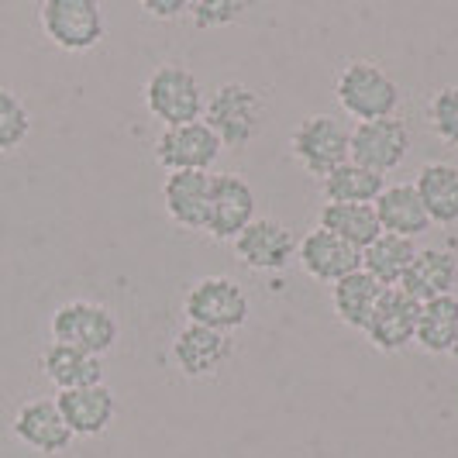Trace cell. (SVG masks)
Masks as SVG:
<instances>
[{
    "label": "cell",
    "mask_w": 458,
    "mask_h": 458,
    "mask_svg": "<svg viewBox=\"0 0 458 458\" xmlns=\"http://www.w3.org/2000/svg\"><path fill=\"white\" fill-rule=\"evenodd\" d=\"M335 97L348 114L362 121H383V117H396L400 107V87L390 72L369 59H355L338 72L335 83Z\"/></svg>",
    "instance_id": "obj_1"
},
{
    "label": "cell",
    "mask_w": 458,
    "mask_h": 458,
    "mask_svg": "<svg viewBox=\"0 0 458 458\" xmlns=\"http://www.w3.org/2000/svg\"><path fill=\"white\" fill-rule=\"evenodd\" d=\"M266 121V107L259 93L249 90L245 83H225L210 93L204 107V124L217 135L221 148H245Z\"/></svg>",
    "instance_id": "obj_2"
},
{
    "label": "cell",
    "mask_w": 458,
    "mask_h": 458,
    "mask_svg": "<svg viewBox=\"0 0 458 458\" xmlns=\"http://www.w3.org/2000/svg\"><path fill=\"white\" fill-rule=\"evenodd\" d=\"M145 104L165 128H180L204 121L207 97L200 90V80L190 69L180 63H162L145 83Z\"/></svg>",
    "instance_id": "obj_3"
},
{
    "label": "cell",
    "mask_w": 458,
    "mask_h": 458,
    "mask_svg": "<svg viewBox=\"0 0 458 458\" xmlns=\"http://www.w3.org/2000/svg\"><path fill=\"white\" fill-rule=\"evenodd\" d=\"M52 342L76 348V352H87L104 359L111 348L117 344V318L104 307V303H93V300H69L63 303L52 321Z\"/></svg>",
    "instance_id": "obj_4"
},
{
    "label": "cell",
    "mask_w": 458,
    "mask_h": 458,
    "mask_svg": "<svg viewBox=\"0 0 458 458\" xmlns=\"http://www.w3.org/2000/svg\"><path fill=\"white\" fill-rule=\"evenodd\" d=\"M183 310L190 324L231 335L249 321V297L231 276H204L186 290Z\"/></svg>",
    "instance_id": "obj_5"
},
{
    "label": "cell",
    "mask_w": 458,
    "mask_h": 458,
    "mask_svg": "<svg viewBox=\"0 0 458 458\" xmlns=\"http://www.w3.org/2000/svg\"><path fill=\"white\" fill-rule=\"evenodd\" d=\"M411 152V128L400 117L362 121L348 131V159L376 176L393 173Z\"/></svg>",
    "instance_id": "obj_6"
},
{
    "label": "cell",
    "mask_w": 458,
    "mask_h": 458,
    "mask_svg": "<svg viewBox=\"0 0 458 458\" xmlns=\"http://www.w3.org/2000/svg\"><path fill=\"white\" fill-rule=\"evenodd\" d=\"M38 21L63 52H90L104 42V11L93 0H46Z\"/></svg>",
    "instance_id": "obj_7"
},
{
    "label": "cell",
    "mask_w": 458,
    "mask_h": 458,
    "mask_svg": "<svg viewBox=\"0 0 458 458\" xmlns=\"http://www.w3.org/2000/svg\"><path fill=\"white\" fill-rule=\"evenodd\" d=\"M293 159L310 173V176H331L338 165L348 162V128L331 114H310L297 124L290 138Z\"/></svg>",
    "instance_id": "obj_8"
},
{
    "label": "cell",
    "mask_w": 458,
    "mask_h": 458,
    "mask_svg": "<svg viewBox=\"0 0 458 458\" xmlns=\"http://www.w3.org/2000/svg\"><path fill=\"white\" fill-rule=\"evenodd\" d=\"M221 156V141L204 121L165 128L156 141V162L169 173H210Z\"/></svg>",
    "instance_id": "obj_9"
},
{
    "label": "cell",
    "mask_w": 458,
    "mask_h": 458,
    "mask_svg": "<svg viewBox=\"0 0 458 458\" xmlns=\"http://www.w3.org/2000/svg\"><path fill=\"white\" fill-rule=\"evenodd\" d=\"M255 221V193L234 173H217L210 183V210H207V234L217 242H234Z\"/></svg>",
    "instance_id": "obj_10"
},
{
    "label": "cell",
    "mask_w": 458,
    "mask_h": 458,
    "mask_svg": "<svg viewBox=\"0 0 458 458\" xmlns=\"http://www.w3.org/2000/svg\"><path fill=\"white\" fill-rule=\"evenodd\" d=\"M234 252L242 259V266H249L255 273H279L293 262L297 242L286 225H279L273 217H255L252 225L234 238Z\"/></svg>",
    "instance_id": "obj_11"
},
{
    "label": "cell",
    "mask_w": 458,
    "mask_h": 458,
    "mask_svg": "<svg viewBox=\"0 0 458 458\" xmlns=\"http://www.w3.org/2000/svg\"><path fill=\"white\" fill-rule=\"evenodd\" d=\"M297 262L303 266V273L318 283H338L344 276L362 269V252L352 249L348 242L335 238L331 231L314 228L303 234V242L297 245Z\"/></svg>",
    "instance_id": "obj_12"
},
{
    "label": "cell",
    "mask_w": 458,
    "mask_h": 458,
    "mask_svg": "<svg viewBox=\"0 0 458 458\" xmlns=\"http://www.w3.org/2000/svg\"><path fill=\"white\" fill-rule=\"evenodd\" d=\"M417 318H420V303L417 300H411L403 290H396V286L386 290L366 324V335L369 342H372V348H379V352H400V348H407L417 338Z\"/></svg>",
    "instance_id": "obj_13"
},
{
    "label": "cell",
    "mask_w": 458,
    "mask_h": 458,
    "mask_svg": "<svg viewBox=\"0 0 458 458\" xmlns=\"http://www.w3.org/2000/svg\"><path fill=\"white\" fill-rule=\"evenodd\" d=\"M14 437L42 452V455H63L72 445V431L66 428L63 413L55 407V400H28L14 413Z\"/></svg>",
    "instance_id": "obj_14"
},
{
    "label": "cell",
    "mask_w": 458,
    "mask_h": 458,
    "mask_svg": "<svg viewBox=\"0 0 458 458\" xmlns=\"http://www.w3.org/2000/svg\"><path fill=\"white\" fill-rule=\"evenodd\" d=\"M231 352H234V344H231L228 335L200 327V324H186L173 342V359H176L180 372L190 379L214 376L231 359Z\"/></svg>",
    "instance_id": "obj_15"
},
{
    "label": "cell",
    "mask_w": 458,
    "mask_h": 458,
    "mask_svg": "<svg viewBox=\"0 0 458 458\" xmlns=\"http://www.w3.org/2000/svg\"><path fill=\"white\" fill-rule=\"evenodd\" d=\"M55 407L63 413L66 428L72 431V437H97L104 435L114 420V393L100 386H87V390H66L55 396Z\"/></svg>",
    "instance_id": "obj_16"
},
{
    "label": "cell",
    "mask_w": 458,
    "mask_h": 458,
    "mask_svg": "<svg viewBox=\"0 0 458 458\" xmlns=\"http://www.w3.org/2000/svg\"><path fill=\"white\" fill-rule=\"evenodd\" d=\"M210 173H169L162 183V204L169 217L186 231L207 228V210H210Z\"/></svg>",
    "instance_id": "obj_17"
},
{
    "label": "cell",
    "mask_w": 458,
    "mask_h": 458,
    "mask_svg": "<svg viewBox=\"0 0 458 458\" xmlns=\"http://www.w3.org/2000/svg\"><path fill=\"white\" fill-rule=\"evenodd\" d=\"M458 283V259L445 249H424V252L413 255L411 269L403 273L400 286L411 300L417 303H428L435 297H448L452 286Z\"/></svg>",
    "instance_id": "obj_18"
},
{
    "label": "cell",
    "mask_w": 458,
    "mask_h": 458,
    "mask_svg": "<svg viewBox=\"0 0 458 458\" xmlns=\"http://www.w3.org/2000/svg\"><path fill=\"white\" fill-rule=\"evenodd\" d=\"M376 217H379V228L383 234H396V238H417L431 228V217L420 204L413 183H393L379 193L376 200Z\"/></svg>",
    "instance_id": "obj_19"
},
{
    "label": "cell",
    "mask_w": 458,
    "mask_h": 458,
    "mask_svg": "<svg viewBox=\"0 0 458 458\" xmlns=\"http://www.w3.org/2000/svg\"><path fill=\"white\" fill-rule=\"evenodd\" d=\"M42 372H46V379L52 386H59V393L87 390V386L104 383V359L52 342L42 352Z\"/></svg>",
    "instance_id": "obj_20"
},
{
    "label": "cell",
    "mask_w": 458,
    "mask_h": 458,
    "mask_svg": "<svg viewBox=\"0 0 458 458\" xmlns=\"http://www.w3.org/2000/svg\"><path fill=\"white\" fill-rule=\"evenodd\" d=\"M413 190L420 197V204L428 210V217L435 225H458V165L452 162H428Z\"/></svg>",
    "instance_id": "obj_21"
},
{
    "label": "cell",
    "mask_w": 458,
    "mask_h": 458,
    "mask_svg": "<svg viewBox=\"0 0 458 458\" xmlns=\"http://www.w3.org/2000/svg\"><path fill=\"white\" fill-rule=\"evenodd\" d=\"M318 228L331 231L335 238L348 242L359 252L369 249L383 234L372 204H324L321 214H318Z\"/></svg>",
    "instance_id": "obj_22"
},
{
    "label": "cell",
    "mask_w": 458,
    "mask_h": 458,
    "mask_svg": "<svg viewBox=\"0 0 458 458\" xmlns=\"http://www.w3.org/2000/svg\"><path fill=\"white\" fill-rule=\"evenodd\" d=\"M383 293H386V286H379L372 276L359 269V273L344 276V279L335 283L331 307H335V314H338L342 324L355 327V331H366L369 318H372V310H376V303H379Z\"/></svg>",
    "instance_id": "obj_23"
},
{
    "label": "cell",
    "mask_w": 458,
    "mask_h": 458,
    "mask_svg": "<svg viewBox=\"0 0 458 458\" xmlns=\"http://www.w3.org/2000/svg\"><path fill=\"white\" fill-rule=\"evenodd\" d=\"M413 255H417V249H413L411 238L379 234L369 249H362V273L372 276L379 286L393 290V286H400L403 273L411 269Z\"/></svg>",
    "instance_id": "obj_24"
},
{
    "label": "cell",
    "mask_w": 458,
    "mask_h": 458,
    "mask_svg": "<svg viewBox=\"0 0 458 458\" xmlns=\"http://www.w3.org/2000/svg\"><path fill=\"white\" fill-rule=\"evenodd\" d=\"M455 335H458V297L455 293L420 303L417 338H413V342L420 344L424 352H431V355H445V352H452Z\"/></svg>",
    "instance_id": "obj_25"
},
{
    "label": "cell",
    "mask_w": 458,
    "mask_h": 458,
    "mask_svg": "<svg viewBox=\"0 0 458 458\" xmlns=\"http://www.w3.org/2000/svg\"><path fill=\"white\" fill-rule=\"evenodd\" d=\"M386 190V176H376L348 159L331 176H324V197L327 204H376Z\"/></svg>",
    "instance_id": "obj_26"
},
{
    "label": "cell",
    "mask_w": 458,
    "mask_h": 458,
    "mask_svg": "<svg viewBox=\"0 0 458 458\" xmlns=\"http://www.w3.org/2000/svg\"><path fill=\"white\" fill-rule=\"evenodd\" d=\"M31 131V114L18 93L0 87V152H14Z\"/></svg>",
    "instance_id": "obj_27"
},
{
    "label": "cell",
    "mask_w": 458,
    "mask_h": 458,
    "mask_svg": "<svg viewBox=\"0 0 458 458\" xmlns=\"http://www.w3.org/2000/svg\"><path fill=\"white\" fill-rule=\"evenodd\" d=\"M428 121H431V131H435L445 145L458 148V87H445L431 97L428 104Z\"/></svg>",
    "instance_id": "obj_28"
},
{
    "label": "cell",
    "mask_w": 458,
    "mask_h": 458,
    "mask_svg": "<svg viewBox=\"0 0 458 458\" xmlns=\"http://www.w3.org/2000/svg\"><path fill=\"white\" fill-rule=\"evenodd\" d=\"M242 11H245V4H238V0H197V4H190V18L197 28H221V24H231L242 18Z\"/></svg>",
    "instance_id": "obj_29"
},
{
    "label": "cell",
    "mask_w": 458,
    "mask_h": 458,
    "mask_svg": "<svg viewBox=\"0 0 458 458\" xmlns=\"http://www.w3.org/2000/svg\"><path fill=\"white\" fill-rule=\"evenodd\" d=\"M141 7H145L152 18H159V21H173V18H180V14L190 11L186 0H145Z\"/></svg>",
    "instance_id": "obj_30"
},
{
    "label": "cell",
    "mask_w": 458,
    "mask_h": 458,
    "mask_svg": "<svg viewBox=\"0 0 458 458\" xmlns=\"http://www.w3.org/2000/svg\"><path fill=\"white\" fill-rule=\"evenodd\" d=\"M452 355L458 359V335H455V344H452Z\"/></svg>",
    "instance_id": "obj_31"
}]
</instances>
